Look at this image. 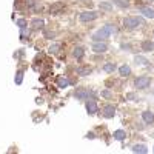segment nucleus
Listing matches in <instances>:
<instances>
[{
	"label": "nucleus",
	"mask_w": 154,
	"mask_h": 154,
	"mask_svg": "<svg viewBox=\"0 0 154 154\" xmlns=\"http://www.w3.org/2000/svg\"><path fill=\"white\" fill-rule=\"evenodd\" d=\"M123 25L128 29H134V28L140 26V25H143V19H140V17H125Z\"/></svg>",
	"instance_id": "f03ea898"
},
{
	"label": "nucleus",
	"mask_w": 154,
	"mask_h": 154,
	"mask_svg": "<svg viewBox=\"0 0 154 154\" xmlns=\"http://www.w3.org/2000/svg\"><path fill=\"white\" fill-rule=\"evenodd\" d=\"M32 28L34 29H42L43 28V20H40V19H35V20H32Z\"/></svg>",
	"instance_id": "f3484780"
},
{
	"label": "nucleus",
	"mask_w": 154,
	"mask_h": 154,
	"mask_svg": "<svg viewBox=\"0 0 154 154\" xmlns=\"http://www.w3.org/2000/svg\"><path fill=\"white\" fill-rule=\"evenodd\" d=\"M119 72H120L122 77H128V75L131 74V68L128 66V65H122V66L119 68Z\"/></svg>",
	"instance_id": "9b49d317"
},
{
	"label": "nucleus",
	"mask_w": 154,
	"mask_h": 154,
	"mask_svg": "<svg viewBox=\"0 0 154 154\" xmlns=\"http://www.w3.org/2000/svg\"><path fill=\"white\" fill-rule=\"evenodd\" d=\"M102 96H103L105 99H108V97H111V91L109 89H105V91H102Z\"/></svg>",
	"instance_id": "a878e982"
},
{
	"label": "nucleus",
	"mask_w": 154,
	"mask_h": 154,
	"mask_svg": "<svg viewBox=\"0 0 154 154\" xmlns=\"http://www.w3.org/2000/svg\"><path fill=\"white\" fill-rule=\"evenodd\" d=\"M106 49H108V45L105 42H94V45H93V51L94 53H99V54L105 53Z\"/></svg>",
	"instance_id": "39448f33"
},
{
	"label": "nucleus",
	"mask_w": 154,
	"mask_h": 154,
	"mask_svg": "<svg viewBox=\"0 0 154 154\" xmlns=\"http://www.w3.org/2000/svg\"><path fill=\"white\" fill-rule=\"evenodd\" d=\"M136 62L139 63V65H146V63H148V60H146V59L140 57V56H136Z\"/></svg>",
	"instance_id": "4be33fe9"
},
{
	"label": "nucleus",
	"mask_w": 154,
	"mask_h": 154,
	"mask_svg": "<svg viewBox=\"0 0 154 154\" xmlns=\"http://www.w3.org/2000/svg\"><path fill=\"white\" fill-rule=\"evenodd\" d=\"M86 111L88 114H96L97 112V103H96V100H88L86 102Z\"/></svg>",
	"instance_id": "423d86ee"
},
{
	"label": "nucleus",
	"mask_w": 154,
	"mask_h": 154,
	"mask_svg": "<svg viewBox=\"0 0 154 154\" xmlns=\"http://www.w3.org/2000/svg\"><path fill=\"white\" fill-rule=\"evenodd\" d=\"M114 114H116V108H114L112 105H106V106L103 108V116H105L106 119H111Z\"/></svg>",
	"instance_id": "6e6552de"
},
{
	"label": "nucleus",
	"mask_w": 154,
	"mask_h": 154,
	"mask_svg": "<svg viewBox=\"0 0 154 154\" xmlns=\"http://www.w3.org/2000/svg\"><path fill=\"white\" fill-rule=\"evenodd\" d=\"M59 48H60L59 45H53V46H51V48H49V51H51V53H53V54H56V53H57V51H59Z\"/></svg>",
	"instance_id": "393cba45"
},
{
	"label": "nucleus",
	"mask_w": 154,
	"mask_h": 154,
	"mask_svg": "<svg viewBox=\"0 0 154 154\" xmlns=\"http://www.w3.org/2000/svg\"><path fill=\"white\" fill-rule=\"evenodd\" d=\"M103 69H105V72H112L116 69V65L114 63H106V65L103 66Z\"/></svg>",
	"instance_id": "aec40b11"
},
{
	"label": "nucleus",
	"mask_w": 154,
	"mask_h": 154,
	"mask_svg": "<svg viewBox=\"0 0 154 154\" xmlns=\"http://www.w3.org/2000/svg\"><path fill=\"white\" fill-rule=\"evenodd\" d=\"M97 16H99L97 11H85V12H80L79 19H80V22H93L97 19Z\"/></svg>",
	"instance_id": "7ed1b4c3"
},
{
	"label": "nucleus",
	"mask_w": 154,
	"mask_h": 154,
	"mask_svg": "<svg viewBox=\"0 0 154 154\" xmlns=\"http://www.w3.org/2000/svg\"><path fill=\"white\" fill-rule=\"evenodd\" d=\"M142 49L143 51H152L154 49V43L152 42H143L142 43Z\"/></svg>",
	"instance_id": "6ab92c4d"
},
{
	"label": "nucleus",
	"mask_w": 154,
	"mask_h": 154,
	"mask_svg": "<svg viewBox=\"0 0 154 154\" xmlns=\"http://www.w3.org/2000/svg\"><path fill=\"white\" fill-rule=\"evenodd\" d=\"M74 97L79 99V100H83V99L88 97V91H86L85 88H77L75 91H74Z\"/></svg>",
	"instance_id": "0eeeda50"
},
{
	"label": "nucleus",
	"mask_w": 154,
	"mask_h": 154,
	"mask_svg": "<svg viewBox=\"0 0 154 154\" xmlns=\"http://www.w3.org/2000/svg\"><path fill=\"white\" fill-rule=\"evenodd\" d=\"M57 85H59L60 88H66V86L69 85V82H68V79H65V77H59Z\"/></svg>",
	"instance_id": "dca6fc26"
},
{
	"label": "nucleus",
	"mask_w": 154,
	"mask_h": 154,
	"mask_svg": "<svg viewBox=\"0 0 154 154\" xmlns=\"http://www.w3.org/2000/svg\"><path fill=\"white\" fill-rule=\"evenodd\" d=\"M134 85L139 89H143V88L149 86V77H137V79L134 80Z\"/></svg>",
	"instance_id": "20e7f679"
},
{
	"label": "nucleus",
	"mask_w": 154,
	"mask_h": 154,
	"mask_svg": "<svg viewBox=\"0 0 154 154\" xmlns=\"http://www.w3.org/2000/svg\"><path fill=\"white\" fill-rule=\"evenodd\" d=\"M62 6H63L62 3H56V5H53V6H51V8H49V12H53V14H54V12H56L57 9H60Z\"/></svg>",
	"instance_id": "5701e85b"
},
{
	"label": "nucleus",
	"mask_w": 154,
	"mask_h": 154,
	"mask_svg": "<svg viewBox=\"0 0 154 154\" xmlns=\"http://www.w3.org/2000/svg\"><path fill=\"white\" fill-rule=\"evenodd\" d=\"M114 139L116 140H125V137H126V133L123 131V130H117V131H114Z\"/></svg>",
	"instance_id": "4468645a"
},
{
	"label": "nucleus",
	"mask_w": 154,
	"mask_h": 154,
	"mask_svg": "<svg viewBox=\"0 0 154 154\" xmlns=\"http://www.w3.org/2000/svg\"><path fill=\"white\" fill-rule=\"evenodd\" d=\"M140 11H142V14L145 16V17H148V19H154V9H151V8H142V9H140Z\"/></svg>",
	"instance_id": "ddd939ff"
},
{
	"label": "nucleus",
	"mask_w": 154,
	"mask_h": 154,
	"mask_svg": "<svg viewBox=\"0 0 154 154\" xmlns=\"http://www.w3.org/2000/svg\"><path fill=\"white\" fill-rule=\"evenodd\" d=\"M17 25H19L20 28H26V22H25V20H19Z\"/></svg>",
	"instance_id": "bb28decb"
},
{
	"label": "nucleus",
	"mask_w": 154,
	"mask_h": 154,
	"mask_svg": "<svg viewBox=\"0 0 154 154\" xmlns=\"http://www.w3.org/2000/svg\"><path fill=\"white\" fill-rule=\"evenodd\" d=\"M99 8L100 9H106V11H111V3H106V2H102V3H99Z\"/></svg>",
	"instance_id": "412c9836"
},
{
	"label": "nucleus",
	"mask_w": 154,
	"mask_h": 154,
	"mask_svg": "<svg viewBox=\"0 0 154 154\" xmlns=\"http://www.w3.org/2000/svg\"><path fill=\"white\" fill-rule=\"evenodd\" d=\"M22 77H23V72H22V71H19V72H17V75H16V83H17V85H20V83H22Z\"/></svg>",
	"instance_id": "b1692460"
},
{
	"label": "nucleus",
	"mask_w": 154,
	"mask_h": 154,
	"mask_svg": "<svg viewBox=\"0 0 154 154\" xmlns=\"http://www.w3.org/2000/svg\"><path fill=\"white\" fill-rule=\"evenodd\" d=\"M146 2H154V0H146Z\"/></svg>",
	"instance_id": "c85d7f7f"
},
{
	"label": "nucleus",
	"mask_w": 154,
	"mask_h": 154,
	"mask_svg": "<svg viewBox=\"0 0 154 154\" xmlns=\"http://www.w3.org/2000/svg\"><path fill=\"white\" fill-rule=\"evenodd\" d=\"M114 3L120 8H128L130 6V0H114Z\"/></svg>",
	"instance_id": "2eb2a0df"
},
{
	"label": "nucleus",
	"mask_w": 154,
	"mask_h": 154,
	"mask_svg": "<svg viewBox=\"0 0 154 154\" xmlns=\"http://www.w3.org/2000/svg\"><path fill=\"white\" fill-rule=\"evenodd\" d=\"M88 139H94V133H88Z\"/></svg>",
	"instance_id": "cd10ccee"
},
{
	"label": "nucleus",
	"mask_w": 154,
	"mask_h": 154,
	"mask_svg": "<svg viewBox=\"0 0 154 154\" xmlns=\"http://www.w3.org/2000/svg\"><path fill=\"white\" fill-rule=\"evenodd\" d=\"M83 54H85V49H83L82 46H77V48H74V51H72V56H74L75 59H82Z\"/></svg>",
	"instance_id": "9d476101"
},
{
	"label": "nucleus",
	"mask_w": 154,
	"mask_h": 154,
	"mask_svg": "<svg viewBox=\"0 0 154 154\" xmlns=\"http://www.w3.org/2000/svg\"><path fill=\"white\" fill-rule=\"evenodd\" d=\"M112 31H114V28L111 26V25H105L103 28H100L99 31H96L93 34V40L94 42H103V40H106V38L111 35Z\"/></svg>",
	"instance_id": "f257e3e1"
},
{
	"label": "nucleus",
	"mask_w": 154,
	"mask_h": 154,
	"mask_svg": "<svg viewBox=\"0 0 154 154\" xmlns=\"http://www.w3.org/2000/svg\"><path fill=\"white\" fill-rule=\"evenodd\" d=\"M142 119H143V122H145V123H148V125H149V123H152V122H154V114H152L151 111H143V112H142Z\"/></svg>",
	"instance_id": "1a4fd4ad"
},
{
	"label": "nucleus",
	"mask_w": 154,
	"mask_h": 154,
	"mask_svg": "<svg viewBox=\"0 0 154 154\" xmlns=\"http://www.w3.org/2000/svg\"><path fill=\"white\" fill-rule=\"evenodd\" d=\"M152 152H154V148H152Z\"/></svg>",
	"instance_id": "c756f323"
},
{
	"label": "nucleus",
	"mask_w": 154,
	"mask_h": 154,
	"mask_svg": "<svg viewBox=\"0 0 154 154\" xmlns=\"http://www.w3.org/2000/svg\"><path fill=\"white\" fill-rule=\"evenodd\" d=\"M133 152H139V154H146L148 148L145 145H134L133 146Z\"/></svg>",
	"instance_id": "f8f14e48"
},
{
	"label": "nucleus",
	"mask_w": 154,
	"mask_h": 154,
	"mask_svg": "<svg viewBox=\"0 0 154 154\" xmlns=\"http://www.w3.org/2000/svg\"><path fill=\"white\" fill-rule=\"evenodd\" d=\"M77 72H79L80 75H88L89 72H91V68H88V66H80L79 69H77Z\"/></svg>",
	"instance_id": "a211bd4d"
}]
</instances>
